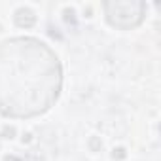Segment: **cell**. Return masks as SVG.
Listing matches in <instances>:
<instances>
[{
	"instance_id": "1",
	"label": "cell",
	"mask_w": 161,
	"mask_h": 161,
	"mask_svg": "<svg viewBox=\"0 0 161 161\" xmlns=\"http://www.w3.org/2000/svg\"><path fill=\"white\" fill-rule=\"evenodd\" d=\"M63 84V70L49 46L36 38H12L0 44V114L34 118L47 112Z\"/></svg>"
},
{
	"instance_id": "2",
	"label": "cell",
	"mask_w": 161,
	"mask_h": 161,
	"mask_svg": "<svg viewBox=\"0 0 161 161\" xmlns=\"http://www.w3.org/2000/svg\"><path fill=\"white\" fill-rule=\"evenodd\" d=\"M106 21L118 29H133L142 23L146 6L144 2H106L104 4Z\"/></svg>"
},
{
	"instance_id": "3",
	"label": "cell",
	"mask_w": 161,
	"mask_h": 161,
	"mask_svg": "<svg viewBox=\"0 0 161 161\" xmlns=\"http://www.w3.org/2000/svg\"><path fill=\"white\" fill-rule=\"evenodd\" d=\"M34 21H36V17H34V14H32L31 10L21 8V10L15 12V23H17L19 27H32Z\"/></svg>"
}]
</instances>
